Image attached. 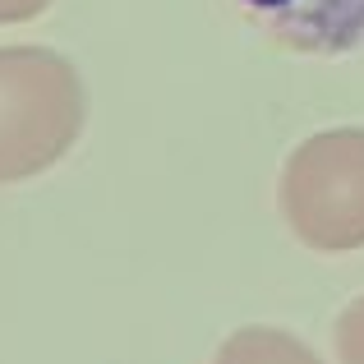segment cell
Returning <instances> with one entry per match:
<instances>
[{
  "instance_id": "1",
  "label": "cell",
  "mask_w": 364,
  "mask_h": 364,
  "mask_svg": "<svg viewBox=\"0 0 364 364\" xmlns=\"http://www.w3.org/2000/svg\"><path fill=\"white\" fill-rule=\"evenodd\" d=\"M88 92L51 46H0V185L42 176L83 134Z\"/></svg>"
},
{
  "instance_id": "2",
  "label": "cell",
  "mask_w": 364,
  "mask_h": 364,
  "mask_svg": "<svg viewBox=\"0 0 364 364\" xmlns=\"http://www.w3.org/2000/svg\"><path fill=\"white\" fill-rule=\"evenodd\" d=\"M282 217L318 254L364 249V129L341 124L304 139L282 166Z\"/></svg>"
},
{
  "instance_id": "3",
  "label": "cell",
  "mask_w": 364,
  "mask_h": 364,
  "mask_svg": "<svg viewBox=\"0 0 364 364\" xmlns=\"http://www.w3.org/2000/svg\"><path fill=\"white\" fill-rule=\"evenodd\" d=\"M245 14L304 55H346L364 46V0H240Z\"/></svg>"
},
{
  "instance_id": "4",
  "label": "cell",
  "mask_w": 364,
  "mask_h": 364,
  "mask_svg": "<svg viewBox=\"0 0 364 364\" xmlns=\"http://www.w3.org/2000/svg\"><path fill=\"white\" fill-rule=\"evenodd\" d=\"M213 364H323V360L282 328H240L222 341Z\"/></svg>"
},
{
  "instance_id": "5",
  "label": "cell",
  "mask_w": 364,
  "mask_h": 364,
  "mask_svg": "<svg viewBox=\"0 0 364 364\" xmlns=\"http://www.w3.org/2000/svg\"><path fill=\"white\" fill-rule=\"evenodd\" d=\"M337 355L341 364H364V295L350 300L337 318Z\"/></svg>"
},
{
  "instance_id": "6",
  "label": "cell",
  "mask_w": 364,
  "mask_h": 364,
  "mask_svg": "<svg viewBox=\"0 0 364 364\" xmlns=\"http://www.w3.org/2000/svg\"><path fill=\"white\" fill-rule=\"evenodd\" d=\"M46 9H51V0H0V23H28Z\"/></svg>"
}]
</instances>
